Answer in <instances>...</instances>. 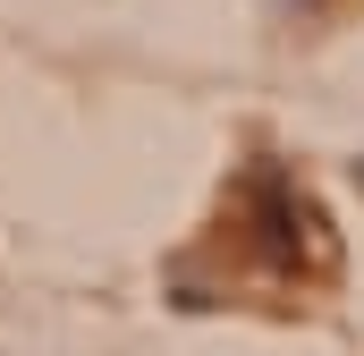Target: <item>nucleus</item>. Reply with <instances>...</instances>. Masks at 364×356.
<instances>
[{
  "mask_svg": "<svg viewBox=\"0 0 364 356\" xmlns=\"http://www.w3.org/2000/svg\"><path fill=\"white\" fill-rule=\"evenodd\" d=\"M255 238H263V255H272V263H296V255H314V263H322V255H331V246H322V221L305 212V195H296L279 170L255 178Z\"/></svg>",
  "mask_w": 364,
  "mask_h": 356,
  "instance_id": "f257e3e1",
  "label": "nucleus"
}]
</instances>
